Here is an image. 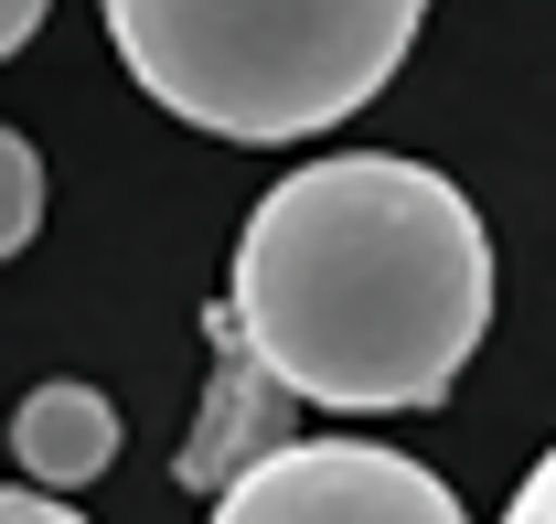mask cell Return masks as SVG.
<instances>
[{
  "label": "cell",
  "mask_w": 556,
  "mask_h": 524,
  "mask_svg": "<svg viewBox=\"0 0 556 524\" xmlns=\"http://www.w3.org/2000/svg\"><path fill=\"white\" fill-rule=\"evenodd\" d=\"M204 342H214V386H204L193 439H182V492H225L236 471H257L268 450H289V439H278L289 386L257 364V342L236 332V311H204Z\"/></svg>",
  "instance_id": "4"
},
{
  "label": "cell",
  "mask_w": 556,
  "mask_h": 524,
  "mask_svg": "<svg viewBox=\"0 0 556 524\" xmlns=\"http://www.w3.org/2000/svg\"><path fill=\"white\" fill-rule=\"evenodd\" d=\"M236 332L300 407H439L492 322V236L471 194L396 150L289 172L236 236Z\"/></svg>",
  "instance_id": "1"
},
{
  "label": "cell",
  "mask_w": 556,
  "mask_h": 524,
  "mask_svg": "<svg viewBox=\"0 0 556 524\" xmlns=\"http://www.w3.org/2000/svg\"><path fill=\"white\" fill-rule=\"evenodd\" d=\"M118 65L214 139H321L407 65L428 0H97Z\"/></svg>",
  "instance_id": "2"
},
{
  "label": "cell",
  "mask_w": 556,
  "mask_h": 524,
  "mask_svg": "<svg viewBox=\"0 0 556 524\" xmlns=\"http://www.w3.org/2000/svg\"><path fill=\"white\" fill-rule=\"evenodd\" d=\"M11 460H22L33 492H75V482H97V471L118 460V407H108L97 386H75V375H54V386L22 396Z\"/></svg>",
  "instance_id": "5"
},
{
  "label": "cell",
  "mask_w": 556,
  "mask_h": 524,
  "mask_svg": "<svg viewBox=\"0 0 556 524\" xmlns=\"http://www.w3.org/2000/svg\"><path fill=\"white\" fill-rule=\"evenodd\" d=\"M43 11H54V0H0V43H11V54H22V43H33V33H43Z\"/></svg>",
  "instance_id": "9"
},
{
  "label": "cell",
  "mask_w": 556,
  "mask_h": 524,
  "mask_svg": "<svg viewBox=\"0 0 556 524\" xmlns=\"http://www.w3.org/2000/svg\"><path fill=\"white\" fill-rule=\"evenodd\" d=\"M214 524H471L460 492L375 439H289L214 492Z\"/></svg>",
  "instance_id": "3"
},
{
  "label": "cell",
  "mask_w": 556,
  "mask_h": 524,
  "mask_svg": "<svg viewBox=\"0 0 556 524\" xmlns=\"http://www.w3.org/2000/svg\"><path fill=\"white\" fill-rule=\"evenodd\" d=\"M503 524H556V450L514 482V503H503Z\"/></svg>",
  "instance_id": "7"
},
{
  "label": "cell",
  "mask_w": 556,
  "mask_h": 524,
  "mask_svg": "<svg viewBox=\"0 0 556 524\" xmlns=\"http://www.w3.org/2000/svg\"><path fill=\"white\" fill-rule=\"evenodd\" d=\"M0 524H86L65 503V492H22V482H11V503H0Z\"/></svg>",
  "instance_id": "8"
},
{
  "label": "cell",
  "mask_w": 556,
  "mask_h": 524,
  "mask_svg": "<svg viewBox=\"0 0 556 524\" xmlns=\"http://www.w3.org/2000/svg\"><path fill=\"white\" fill-rule=\"evenodd\" d=\"M33 236H43V150L11 129V139H0V247L22 258Z\"/></svg>",
  "instance_id": "6"
}]
</instances>
